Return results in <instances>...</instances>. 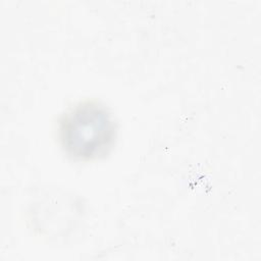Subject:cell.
Returning <instances> with one entry per match:
<instances>
[{"mask_svg": "<svg viewBox=\"0 0 261 261\" xmlns=\"http://www.w3.org/2000/svg\"><path fill=\"white\" fill-rule=\"evenodd\" d=\"M58 138L64 152L76 160L106 155L115 138L110 112L96 101H84L69 108L59 119Z\"/></svg>", "mask_w": 261, "mask_h": 261, "instance_id": "1", "label": "cell"}]
</instances>
